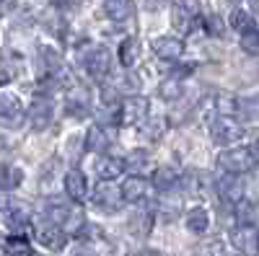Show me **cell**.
Here are the masks:
<instances>
[{
  "instance_id": "cell-1",
  "label": "cell",
  "mask_w": 259,
  "mask_h": 256,
  "mask_svg": "<svg viewBox=\"0 0 259 256\" xmlns=\"http://www.w3.org/2000/svg\"><path fill=\"white\" fill-rule=\"evenodd\" d=\"M259 161L254 158L251 147H231V150L221 153L218 156V166L226 171V174L231 176H239V174H246V171H251Z\"/></svg>"
},
{
  "instance_id": "cell-2",
  "label": "cell",
  "mask_w": 259,
  "mask_h": 256,
  "mask_svg": "<svg viewBox=\"0 0 259 256\" xmlns=\"http://www.w3.org/2000/svg\"><path fill=\"white\" fill-rule=\"evenodd\" d=\"M83 68L94 80H104L112 70V55L106 47H89L83 52Z\"/></svg>"
},
{
  "instance_id": "cell-3",
  "label": "cell",
  "mask_w": 259,
  "mask_h": 256,
  "mask_svg": "<svg viewBox=\"0 0 259 256\" xmlns=\"http://www.w3.org/2000/svg\"><path fill=\"white\" fill-rule=\"evenodd\" d=\"M210 137L218 145H231L244 137V127L231 117H215L210 122Z\"/></svg>"
},
{
  "instance_id": "cell-4",
  "label": "cell",
  "mask_w": 259,
  "mask_h": 256,
  "mask_svg": "<svg viewBox=\"0 0 259 256\" xmlns=\"http://www.w3.org/2000/svg\"><path fill=\"white\" fill-rule=\"evenodd\" d=\"M0 220L13 230H26L29 228V210L16 199L3 197L0 199Z\"/></svg>"
},
{
  "instance_id": "cell-5",
  "label": "cell",
  "mask_w": 259,
  "mask_h": 256,
  "mask_svg": "<svg viewBox=\"0 0 259 256\" xmlns=\"http://www.w3.org/2000/svg\"><path fill=\"white\" fill-rule=\"evenodd\" d=\"M194 18H197V3L194 0H171V24L177 31L182 34L192 31Z\"/></svg>"
},
{
  "instance_id": "cell-6",
  "label": "cell",
  "mask_w": 259,
  "mask_h": 256,
  "mask_svg": "<svg viewBox=\"0 0 259 256\" xmlns=\"http://www.w3.org/2000/svg\"><path fill=\"white\" fill-rule=\"evenodd\" d=\"M55 117V104L50 96H36L29 106V122L34 130H47Z\"/></svg>"
},
{
  "instance_id": "cell-7",
  "label": "cell",
  "mask_w": 259,
  "mask_h": 256,
  "mask_svg": "<svg viewBox=\"0 0 259 256\" xmlns=\"http://www.w3.org/2000/svg\"><path fill=\"white\" fill-rule=\"evenodd\" d=\"M148 112H150V104L145 96H130L119 106V124H138L148 117Z\"/></svg>"
},
{
  "instance_id": "cell-8",
  "label": "cell",
  "mask_w": 259,
  "mask_h": 256,
  "mask_svg": "<svg viewBox=\"0 0 259 256\" xmlns=\"http://www.w3.org/2000/svg\"><path fill=\"white\" fill-rule=\"evenodd\" d=\"M91 202L101 212H117L119 204H122V197H119V189L112 186V181H99V186L94 189V194H91Z\"/></svg>"
},
{
  "instance_id": "cell-9",
  "label": "cell",
  "mask_w": 259,
  "mask_h": 256,
  "mask_svg": "<svg viewBox=\"0 0 259 256\" xmlns=\"http://www.w3.org/2000/svg\"><path fill=\"white\" fill-rule=\"evenodd\" d=\"M65 109L73 117H85L91 112V93L85 85H70L68 93H65Z\"/></svg>"
},
{
  "instance_id": "cell-10",
  "label": "cell",
  "mask_w": 259,
  "mask_h": 256,
  "mask_svg": "<svg viewBox=\"0 0 259 256\" xmlns=\"http://www.w3.org/2000/svg\"><path fill=\"white\" fill-rule=\"evenodd\" d=\"M34 236H36V241L41 246L50 248V251H60V248H65V243H68V233H65L62 228H57V225H52V223L36 225Z\"/></svg>"
},
{
  "instance_id": "cell-11",
  "label": "cell",
  "mask_w": 259,
  "mask_h": 256,
  "mask_svg": "<svg viewBox=\"0 0 259 256\" xmlns=\"http://www.w3.org/2000/svg\"><path fill=\"white\" fill-rule=\"evenodd\" d=\"M231 243L244 253H256L259 251V228L256 225H236L231 233Z\"/></svg>"
},
{
  "instance_id": "cell-12",
  "label": "cell",
  "mask_w": 259,
  "mask_h": 256,
  "mask_svg": "<svg viewBox=\"0 0 259 256\" xmlns=\"http://www.w3.org/2000/svg\"><path fill=\"white\" fill-rule=\"evenodd\" d=\"M65 194H68L73 202H83L85 194H89V179H85L83 171L70 168L65 174Z\"/></svg>"
},
{
  "instance_id": "cell-13",
  "label": "cell",
  "mask_w": 259,
  "mask_h": 256,
  "mask_svg": "<svg viewBox=\"0 0 259 256\" xmlns=\"http://www.w3.org/2000/svg\"><path fill=\"white\" fill-rule=\"evenodd\" d=\"M119 197L122 202H143L148 197V181L143 176H127L119 186Z\"/></svg>"
},
{
  "instance_id": "cell-14",
  "label": "cell",
  "mask_w": 259,
  "mask_h": 256,
  "mask_svg": "<svg viewBox=\"0 0 259 256\" xmlns=\"http://www.w3.org/2000/svg\"><path fill=\"white\" fill-rule=\"evenodd\" d=\"M153 52L161 60L174 62L184 55V44H182V39H174V36H158V39H153Z\"/></svg>"
},
{
  "instance_id": "cell-15",
  "label": "cell",
  "mask_w": 259,
  "mask_h": 256,
  "mask_svg": "<svg viewBox=\"0 0 259 256\" xmlns=\"http://www.w3.org/2000/svg\"><path fill=\"white\" fill-rule=\"evenodd\" d=\"M218 197L223 199V202H228V204H236V202H241L244 199V184H241V179L239 176H223L221 181H218Z\"/></svg>"
},
{
  "instance_id": "cell-16",
  "label": "cell",
  "mask_w": 259,
  "mask_h": 256,
  "mask_svg": "<svg viewBox=\"0 0 259 256\" xmlns=\"http://www.w3.org/2000/svg\"><path fill=\"white\" fill-rule=\"evenodd\" d=\"M104 13H106V18L122 24V21H130L135 16V3H133V0H106V3H104Z\"/></svg>"
},
{
  "instance_id": "cell-17",
  "label": "cell",
  "mask_w": 259,
  "mask_h": 256,
  "mask_svg": "<svg viewBox=\"0 0 259 256\" xmlns=\"http://www.w3.org/2000/svg\"><path fill=\"white\" fill-rule=\"evenodd\" d=\"M109 142H112V137L106 135V130L101 124L89 127V132H85V147H89L91 153H104L106 147H109Z\"/></svg>"
},
{
  "instance_id": "cell-18",
  "label": "cell",
  "mask_w": 259,
  "mask_h": 256,
  "mask_svg": "<svg viewBox=\"0 0 259 256\" xmlns=\"http://www.w3.org/2000/svg\"><path fill=\"white\" fill-rule=\"evenodd\" d=\"M210 225V215H207V210L205 207H192L187 212V230L194 233V236H202V233L207 230Z\"/></svg>"
},
{
  "instance_id": "cell-19",
  "label": "cell",
  "mask_w": 259,
  "mask_h": 256,
  "mask_svg": "<svg viewBox=\"0 0 259 256\" xmlns=\"http://www.w3.org/2000/svg\"><path fill=\"white\" fill-rule=\"evenodd\" d=\"M153 186L161 189V191H174V189L179 186V174H177V168H171V166L158 168L156 174H153Z\"/></svg>"
},
{
  "instance_id": "cell-20",
  "label": "cell",
  "mask_w": 259,
  "mask_h": 256,
  "mask_svg": "<svg viewBox=\"0 0 259 256\" xmlns=\"http://www.w3.org/2000/svg\"><path fill=\"white\" fill-rule=\"evenodd\" d=\"M18 119H21V101L16 96H3L0 98V122L16 124Z\"/></svg>"
},
{
  "instance_id": "cell-21",
  "label": "cell",
  "mask_w": 259,
  "mask_h": 256,
  "mask_svg": "<svg viewBox=\"0 0 259 256\" xmlns=\"http://www.w3.org/2000/svg\"><path fill=\"white\" fill-rule=\"evenodd\" d=\"M138 60H140V41L130 36V39H124L119 44V62L124 68H135Z\"/></svg>"
},
{
  "instance_id": "cell-22",
  "label": "cell",
  "mask_w": 259,
  "mask_h": 256,
  "mask_svg": "<svg viewBox=\"0 0 259 256\" xmlns=\"http://www.w3.org/2000/svg\"><path fill=\"white\" fill-rule=\"evenodd\" d=\"M21 181H24V171L18 166H0V189L3 191L18 189Z\"/></svg>"
},
{
  "instance_id": "cell-23",
  "label": "cell",
  "mask_w": 259,
  "mask_h": 256,
  "mask_svg": "<svg viewBox=\"0 0 259 256\" xmlns=\"http://www.w3.org/2000/svg\"><path fill=\"white\" fill-rule=\"evenodd\" d=\"M122 168H124V163L119 158H101L96 163V171H99V179L101 181H112V179L122 176Z\"/></svg>"
},
{
  "instance_id": "cell-24",
  "label": "cell",
  "mask_w": 259,
  "mask_h": 256,
  "mask_svg": "<svg viewBox=\"0 0 259 256\" xmlns=\"http://www.w3.org/2000/svg\"><path fill=\"white\" fill-rule=\"evenodd\" d=\"M73 210H75V207H65V204L52 202V204H47V210H45V218H47V223H52V225H57V228H65L68 218L73 215Z\"/></svg>"
},
{
  "instance_id": "cell-25",
  "label": "cell",
  "mask_w": 259,
  "mask_h": 256,
  "mask_svg": "<svg viewBox=\"0 0 259 256\" xmlns=\"http://www.w3.org/2000/svg\"><path fill=\"white\" fill-rule=\"evenodd\" d=\"M150 228H153V215L150 212H138V215L130 220V230L135 233L138 238H143V236H150Z\"/></svg>"
},
{
  "instance_id": "cell-26",
  "label": "cell",
  "mask_w": 259,
  "mask_h": 256,
  "mask_svg": "<svg viewBox=\"0 0 259 256\" xmlns=\"http://www.w3.org/2000/svg\"><path fill=\"white\" fill-rule=\"evenodd\" d=\"M158 93H161V98H166V101H177V98H182V93H184V85H182L179 78H166V80H161V85H158Z\"/></svg>"
},
{
  "instance_id": "cell-27",
  "label": "cell",
  "mask_w": 259,
  "mask_h": 256,
  "mask_svg": "<svg viewBox=\"0 0 259 256\" xmlns=\"http://www.w3.org/2000/svg\"><path fill=\"white\" fill-rule=\"evenodd\" d=\"M228 24H231V29L246 34V31L254 29V18H251V13H246V11H233L231 18H228Z\"/></svg>"
},
{
  "instance_id": "cell-28",
  "label": "cell",
  "mask_w": 259,
  "mask_h": 256,
  "mask_svg": "<svg viewBox=\"0 0 259 256\" xmlns=\"http://www.w3.org/2000/svg\"><path fill=\"white\" fill-rule=\"evenodd\" d=\"M6 256H34V253H31V246L21 236H11L6 238Z\"/></svg>"
},
{
  "instance_id": "cell-29",
  "label": "cell",
  "mask_w": 259,
  "mask_h": 256,
  "mask_svg": "<svg viewBox=\"0 0 259 256\" xmlns=\"http://www.w3.org/2000/svg\"><path fill=\"white\" fill-rule=\"evenodd\" d=\"M241 49H244L246 55L259 57V31H256V29H251V31L241 34Z\"/></svg>"
},
{
  "instance_id": "cell-30",
  "label": "cell",
  "mask_w": 259,
  "mask_h": 256,
  "mask_svg": "<svg viewBox=\"0 0 259 256\" xmlns=\"http://www.w3.org/2000/svg\"><path fill=\"white\" fill-rule=\"evenodd\" d=\"M236 220H239V225H256V207L254 204H239V210H236Z\"/></svg>"
},
{
  "instance_id": "cell-31",
  "label": "cell",
  "mask_w": 259,
  "mask_h": 256,
  "mask_svg": "<svg viewBox=\"0 0 259 256\" xmlns=\"http://www.w3.org/2000/svg\"><path fill=\"white\" fill-rule=\"evenodd\" d=\"M163 132H166V122H163V119H153V122H148V124H145L143 137H148V140H158Z\"/></svg>"
},
{
  "instance_id": "cell-32",
  "label": "cell",
  "mask_w": 259,
  "mask_h": 256,
  "mask_svg": "<svg viewBox=\"0 0 259 256\" xmlns=\"http://www.w3.org/2000/svg\"><path fill=\"white\" fill-rule=\"evenodd\" d=\"M205 29L212 36H223L226 34V26H223V21L218 16H205Z\"/></svg>"
},
{
  "instance_id": "cell-33",
  "label": "cell",
  "mask_w": 259,
  "mask_h": 256,
  "mask_svg": "<svg viewBox=\"0 0 259 256\" xmlns=\"http://www.w3.org/2000/svg\"><path fill=\"white\" fill-rule=\"evenodd\" d=\"M148 161V153L145 150H133L127 156V161H122L124 166H140V163H145Z\"/></svg>"
},
{
  "instance_id": "cell-34",
  "label": "cell",
  "mask_w": 259,
  "mask_h": 256,
  "mask_svg": "<svg viewBox=\"0 0 259 256\" xmlns=\"http://www.w3.org/2000/svg\"><path fill=\"white\" fill-rule=\"evenodd\" d=\"M70 256H99V253H96L94 248H89V246H80V248H75Z\"/></svg>"
},
{
  "instance_id": "cell-35",
  "label": "cell",
  "mask_w": 259,
  "mask_h": 256,
  "mask_svg": "<svg viewBox=\"0 0 259 256\" xmlns=\"http://www.w3.org/2000/svg\"><path fill=\"white\" fill-rule=\"evenodd\" d=\"M52 3H55L57 8H75L80 0H52Z\"/></svg>"
},
{
  "instance_id": "cell-36",
  "label": "cell",
  "mask_w": 259,
  "mask_h": 256,
  "mask_svg": "<svg viewBox=\"0 0 259 256\" xmlns=\"http://www.w3.org/2000/svg\"><path fill=\"white\" fill-rule=\"evenodd\" d=\"M133 256H166V253H161V251H153V248H148V251H138V253H133Z\"/></svg>"
},
{
  "instance_id": "cell-37",
  "label": "cell",
  "mask_w": 259,
  "mask_h": 256,
  "mask_svg": "<svg viewBox=\"0 0 259 256\" xmlns=\"http://www.w3.org/2000/svg\"><path fill=\"white\" fill-rule=\"evenodd\" d=\"M251 11H254V13H259V0H251Z\"/></svg>"
},
{
  "instance_id": "cell-38",
  "label": "cell",
  "mask_w": 259,
  "mask_h": 256,
  "mask_svg": "<svg viewBox=\"0 0 259 256\" xmlns=\"http://www.w3.org/2000/svg\"><path fill=\"white\" fill-rule=\"evenodd\" d=\"M0 256H6V241L0 238Z\"/></svg>"
}]
</instances>
